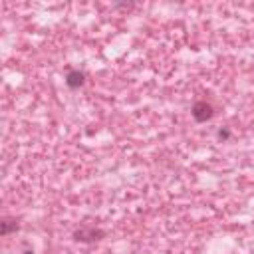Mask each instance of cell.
I'll use <instances>...</instances> for the list:
<instances>
[{
	"label": "cell",
	"mask_w": 254,
	"mask_h": 254,
	"mask_svg": "<svg viewBox=\"0 0 254 254\" xmlns=\"http://www.w3.org/2000/svg\"><path fill=\"white\" fill-rule=\"evenodd\" d=\"M230 129L228 127H223V129H219V133H217V137H219V141H223V143H226L228 139H230Z\"/></svg>",
	"instance_id": "obj_5"
},
{
	"label": "cell",
	"mask_w": 254,
	"mask_h": 254,
	"mask_svg": "<svg viewBox=\"0 0 254 254\" xmlns=\"http://www.w3.org/2000/svg\"><path fill=\"white\" fill-rule=\"evenodd\" d=\"M74 240L76 242H97L101 238H106V230H101V228H95V226H80L74 230Z\"/></svg>",
	"instance_id": "obj_1"
},
{
	"label": "cell",
	"mask_w": 254,
	"mask_h": 254,
	"mask_svg": "<svg viewBox=\"0 0 254 254\" xmlns=\"http://www.w3.org/2000/svg\"><path fill=\"white\" fill-rule=\"evenodd\" d=\"M22 254H34V250H24Z\"/></svg>",
	"instance_id": "obj_6"
},
{
	"label": "cell",
	"mask_w": 254,
	"mask_h": 254,
	"mask_svg": "<svg viewBox=\"0 0 254 254\" xmlns=\"http://www.w3.org/2000/svg\"><path fill=\"white\" fill-rule=\"evenodd\" d=\"M85 84V74L82 70H70L66 74V85L70 89H80Z\"/></svg>",
	"instance_id": "obj_3"
},
{
	"label": "cell",
	"mask_w": 254,
	"mask_h": 254,
	"mask_svg": "<svg viewBox=\"0 0 254 254\" xmlns=\"http://www.w3.org/2000/svg\"><path fill=\"white\" fill-rule=\"evenodd\" d=\"M16 230H18V221L16 219H2V223H0V234L8 236L10 232H16Z\"/></svg>",
	"instance_id": "obj_4"
},
{
	"label": "cell",
	"mask_w": 254,
	"mask_h": 254,
	"mask_svg": "<svg viewBox=\"0 0 254 254\" xmlns=\"http://www.w3.org/2000/svg\"><path fill=\"white\" fill-rule=\"evenodd\" d=\"M191 115H193V119L197 123H205V121H209L215 115V108H213V104H209V101L198 99V101H195L193 108H191Z\"/></svg>",
	"instance_id": "obj_2"
}]
</instances>
